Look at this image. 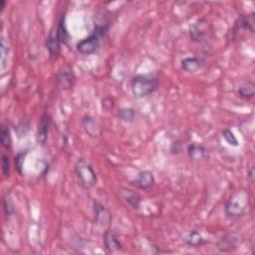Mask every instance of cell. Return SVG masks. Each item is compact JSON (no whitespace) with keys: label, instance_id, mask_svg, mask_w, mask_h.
Wrapping results in <instances>:
<instances>
[{"label":"cell","instance_id":"cell-1","mask_svg":"<svg viewBox=\"0 0 255 255\" xmlns=\"http://www.w3.org/2000/svg\"><path fill=\"white\" fill-rule=\"evenodd\" d=\"M110 28L111 22L109 20L96 23L92 33L76 44V49L82 55H91L96 53L97 50L100 48L101 39L107 35Z\"/></svg>","mask_w":255,"mask_h":255},{"label":"cell","instance_id":"cell-2","mask_svg":"<svg viewBox=\"0 0 255 255\" xmlns=\"http://www.w3.org/2000/svg\"><path fill=\"white\" fill-rule=\"evenodd\" d=\"M159 84V77L154 73L137 74L131 80V89L136 99H144L155 93Z\"/></svg>","mask_w":255,"mask_h":255},{"label":"cell","instance_id":"cell-3","mask_svg":"<svg viewBox=\"0 0 255 255\" xmlns=\"http://www.w3.org/2000/svg\"><path fill=\"white\" fill-rule=\"evenodd\" d=\"M74 170L79 185L84 190H91L98 183V176L93 166L84 159H79L75 164Z\"/></svg>","mask_w":255,"mask_h":255},{"label":"cell","instance_id":"cell-4","mask_svg":"<svg viewBox=\"0 0 255 255\" xmlns=\"http://www.w3.org/2000/svg\"><path fill=\"white\" fill-rule=\"evenodd\" d=\"M245 199H246V197H244L243 200H238V198L233 197L225 202L224 214L228 220L234 221L243 216V214L246 212V200Z\"/></svg>","mask_w":255,"mask_h":255},{"label":"cell","instance_id":"cell-5","mask_svg":"<svg viewBox=\"0 0 255 255\" xmlns=\"http://www.w3.org/2000/svg\"><path fill=\"white\" fill-rule=\"evenodd\" d=\"M76 80L74 71L70 67H64L59 70L55 78L56 87L61 91L70 90Z\"/></svg>","mask_w":255,"mask_h":255},{"label":"cell","instance_id":"cell-6","mask_svg":"<svg viewBox=\"0 0 255 255\" xmlns=\"http://www.w3.org/2000/svg\"><path fill=\"white\" fill-rule=\"evenodd\" d=\"M155 183H156V178L154 173H152L150 170H144L138 173L135 180L131 182V185L139 190L149 191L154 187Z\"/></svg>","mask_w":255,"mask_h":255},{"label":"cell","instance_id":"cell-7","mask_svg":"<svg viewBox=\"0 0 255 255\" xmlns=\"http://www.w3.org/2000/svg\"><path fill=\"white\" fill-rule=\"evenodd\" d=\"M93 211L95 215V222L101 227H107L112 221V214L110 211L99 201H94Z\"/></svg>","mask_w":255,"mask_h":255},{"label":"cell","instance_id":"cell-8","mask_svg":"<svg viewBox=\"0 0 255 255\" xmlns=\"http://www.w3.org/2000/svg\"><path fill=\"white\" fill-rule=\"evenodd\" d=\"M81 125L83 127V130L90 138L97 139L102 135V132H103L100 123L94 117L88 115L84 116L81 119Z\"/></svg>","mask_w":255,"mask_h":255},{"label":"cell","instance_id":"cell-9","mask_svg":"<svg viewBox=\"0 0 255 255\" xmlns=\"http://www.w3.org/2000/svg\"><path fill=\"white\" fill-rule=\"evenodd\" d=\"M255 27V14H242L239 15L234 23V31L244 30L251 33L254 32Z\"/></svg>","mask_w":255,"mask_h":255},{"label":"cell","instance_id":"cell-10","mask_svg":"<svg viewBox=\"0 0 255 255\" xmlns=\"http://www.w3.org/2000/svg\"><path fill=\"white\" fill-rule=\"evenodd\" d=\"M52 125V120L51 117L44 113L41 117L40 123H39V128H38V133H37V141L41 145H45L47 140H48V135L50 132V128Z\"/></svg>","mask_w":255,"mask_h":255},{"label":"cell","instance_id":"cell-11","mask_svg":"<svg viewBox=\"0 0 255 255\" xmlns=\"http://www.w3.org/2000/svg\"><path fill=\"white\" fill-rule=\"evenodd\" d=\"M206 34H207V30H206L205 20L198 19L197 21L193 22L190 26L191 39L195 43H199V42L203 41V38H205Z\"/></svg>","mask_w":255,"mask_h":255},{"label":"cell","instance_id":"cell-12","mask_svg":"<svg viewBox=\"0 0 255 255\" xmlns=\"http://www.w3.org/2000/svg\"><path fill=\"white\" fill-rule=\"evenodd\" d=\"M189 158L193 162H199L207 158L208 149L202 144L191 143L188 146L187 149Z\"/></svg>","mask_w":255,"mask_h":255},{"label":"cell","instance_id":"cell-13","mask_svg":"<svg viewBox=\"0 0 255 255\" xmlns=\"http://www.w3.org/2000/svg\"><path fill=\"white\" fill-rule=\"evenodd\" d=\"M120 194L125 199V201L129 205L132 209L138 211L141 208L142 198L136 191L128 189V188H121Z\"/></svg>","mask_w":255,"mask_h":255},{"label":"cell","instance_id":"cell-14","mask_svg":"<svg viewBox=\"0 0 255 255\" xmlns=\"http://www.w3.org/2000/svg\"><path fill=\"white\" fill-rule=\"evenodd\" d=\"M238 244V238L234 234H226L222 236L216 243L218 250L221 252L234 250L237 248Z\"/></svg>","mask_w":255,"mask_h":255},{"label":"cell","instance_id":"cell-15","mask_svg":"<svg viewBox=\"0 0 255 255\" xmlns=\"http://www.w3.org/2000/svg\"><path fill=\"white\" fill-rule=\"evenodd\" d=\"M103 239H104L105 249L107 250V252L112 253V252L122 250L123 244L120 241V239L118 238V236L116 234H114L113 233L105 232V234L103 235Z\"/></svg>","mask_w":255,"mask_h":255},{"label":"cell","instance_id":"cell-16","mask_svg":"<svg viewBox=\"0 0 255 255\" xmlns=\"http://www.w3.org/2000/svg\"><path fill=\"white\" fill-rule=\"evenodd\" d=\"M205 65V61H203L199 57H187L182 60L181 66L182 69L189 73H194L202 68Z\"/></svg>","mask_w":255,"mask_h":255},{"label":"cell","instance_id":"cell-17","mask_svg":"<svg viewBox=\"0 0 255 255\" xmlns=\"http://www.w3.org/2000/svg\"><path fill=\"white\" fill-rule=\"evenodd\" d=\"M184 242L188 246L198 247V246L206 244L208 241L205 237L202 236V234L199 232L191 231L186 235V237L184 238Z\"/></svg>","mask_w":255,"mask_h":255},{"label":"cell","instance_id":"cell-18","mask_svg":"<svg viewBox=\"0 0 255 255\" xmlns=\"http://www.w3.org/2000/svg\"><path fill=\"white\" fill-rule=\"evenodd\" d=\"M55 35L57 36L58 40L60 41L61 44H68V42L70 41V38H71V35L67 29V26H66V17L65 15H63L59 22H58V26H57V29H56V33Z\"/></svg>","mask_w":255,"mask_h":255},{"label":"cell","instance_id":"cell-19","mask_svg":"<svg viewBox=\"0 0 255 255\" xmlns=\"http://www.w3.org/2000/svg\"><path fill=\"white\" fill-rule=\"evenodd\" d=\"M45 47L48 50L49 54L52 57H57L60 53V47L61 43L58 40L57 36L53 33H51L45 42Z\"/></svg>","mask_w":255,"mask_h":255},{"label":"cell","instance_id":"cell-20","mask_svg":"<svg viewBox=\"0 0 255 255\" xmlns=\"http://www.w3.org/2000/svg\"><path fill=\"white\" fill-rule=\"evenodd\" d=\"M236 94L239 98L244 100L252 99L255 95V86L253 82H247L239 86L236 90Z\"/></svg>","mask_w":255,"mask_h":255},{"label":"cell","instance_id":"cell-21","mask_svg":"<svg viewBox=\"0 0 255 255\" xmlns=\"http://www.w3.org/2000/svg\"><path fill=\"white\" fill-rule=\"evenodd\" d=\"M118 117L120 118V120L127 122V123H132L136 120L137 117V111L133 108H121L118 111Z\"/></svg>","mask_w":255,"mask_h":255},{"label":"cell","instance_id":"cell-22","mask_svg":"<svg viewBox=\"0 0 255 255\" xmlns=\"http://www.w3.org/2000/svg\"><path fill=\"white\" fill-rule=\"evenodd\" d=\"M0 143L4 149H8L11 145V137L8 127L4 124L0 126Z\"/></svg>","mask_w":255,"mask_h":255},{"label":"cell","instance_id":"cell-23","mask_svg":"<svg viewBox=\"0 0 255 255\" xmlns=\"http://www.w3.org/2000/svg\"><path fill=\"white\" fill-rule=\"evenodd\" d=\"M27 155H28V149H25V150L19 151L14 158L15 169L19 172V174H22V172H23V166H24V162H25V159H26Z\"/></svg>","mask_w":255,"mask_h":255},{"label":"cell","instance_id":"cell-24","mask_svg":"<svg viewBox=\"0 0 255 255\" xmlns=\"http://www.w3.org/2000/svg\"><path fill=\"white\" fill-rule=\"evenodd\" d=\"M0 53H1V70H4L9 54V47L3 37L1 38V42H0Z\"/></svg>","mask_w":255,"mask_h":255},{"label":"cell","instance_id":"cell-25","mask_svg":"<svg viewBox=\"0 0 255 255\" xmlns=\"http://www.w3.org/2000/svg\"><path fill=\"white\" fill-rule=\"evenodd\" d=\"M221 135H222V138L225 140V142H226L229 146L234 147V148L238 147V145H239L238 140L236 139V137L234 136V134L231 130H228V129L223 130L222 133H221Z\"/></svg>","mask_w":255,"mask_h":255},{"label":"cell","instance_id":"cell-26","mask_svg":"<svg viewBox=\"0 0 255 255\" xmlns=\"http://www.w3.org/2000/svg\"><path fill=\"white\" fill-rule=\"evenodd\" d=\"M2 173L5 177H9L11 174L10 159L7 154H3L2 156Z\"/></svg>","mask_w":255,"mask_h":255},{"label":"cell","instance_id":"cell-27","mask_svg":"<svg viewBox=\"0 0 255 255\" xmlns=\"http://www.w3.org/2000/svg\"><path fill=\"white\" fill-rule=\"evenodd\" d=\"M114 107H115V101L113 98L108 97L103 100V108L106 111H111L114 109Z\"/></svg>","mask_w":255,"mask_h":255},{"label":"cell","instance_id":"cell-28","mask_svg":"<svg viewBox=\"0 0 255 255\" xmlns=\"http://www.w3.org/2000/svg\"><path fill=\"white\" fill-rule=\"evenodd\" d=\"M3 202H4V211H5V214H6L7 216H9V215H11V214L14 212V209H13L12 203H11V201L9 200V198H8V199L5 198Z\"/></svg>","mask_w":255,"mask_h":255},{"label":"cell","instance_id":"cell-29","mask_svg":"<svg viewBox=\"0 0 255 255\" xmlns=\"http://www.w3.org/2000/svg\"><path fill=\"white\" fill-rule=\"evenodd\" d=\"M246 180L250 183L253 182L254 180V168L253 167H250L247 171H246Z\"/></svg>","mask_w":255,"mask_h":255},{"label":"cell","instance_id":"cell-30","mask_svg":"<svg viewBox=\"0 0 255 255\" xmlns=\"http://www.w3.org/2000/svg\"><path fill=\"white\" fill-rule=\"evenodd\" d=\"M4 7H5V1L4 0H1V12H3Z\"/></svg>","mask_w":255,"mask_h":255}]
</instances>
